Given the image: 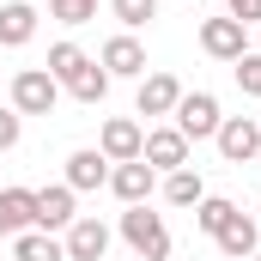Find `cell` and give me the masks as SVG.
Returning <instances> with one entry per match:
<instances>
[{"label": "cell", "mask_w": 261, "mask_h": 261, "mask_svg": "<svg viewBox=\"0 0 261 261\" xmlns=\"http://www.w3.org/2000/svg\"><path fill=\"white\" fill-rule=\"evenodd\" d=\"M225 122V110H219V97L213 91H182V103H176V134L195 146V140H213Z\"/></svg>", "instance_id": "3"}, {"label": "cell", "mask_w": 261, "mask_h": 261, "mask_svg": "<svg viewBox=\"0 0 261 261\" xmlns=\"http://www.w3.org/2000/svg\"><path fill=\"white\" fill-rule=\"evenodd\" d=\"M12 255L18 261H67V249H61L55 231H18L12 237Z\"/></svg>", "instance_id": "17"}, {"label": "cell", "mask_w": 261, "mask_h": 261, "mask_svg": "<svg viewBox=\"0 0 261 261\" xmlns=\"http://www.w3.org/2000/svg\"><path fill=\"white\" fill-rule=\"evenodd\" d=\"M67 91H73L79 103H103V97H110V73H103L97 61H85L73 79H67Z\"/></svg>", "instance_id": "19"}, {"label": "cell", "mask_w": 261, "mask_h": 261, "mask_svg": "<svg viewBox=\"0 0 261 261\" xmlns=\"http://www.w3.org/2000/svg\"><path fill=\"white\" fill-rule=\"evenodd\" d=\"M18 231H37V189H0V237L12 243Z\"/></svg>", "instance_id": "12"}, {"label": "cell", "mask_w": 261, "mask_h": 261, "mask_svg": "<svg viewBox=\"0 0 261 261\" xmlns=\"http://www.w3.org/2000/svg\"><path fill=\"white\" fill-rule=\"evenodd\" d=\"M79 213H73V189L67 182H49V189H37V231H67Z\"/></svg>", "instance_id": "14"}, {"label": "cell", "mask_w": 261, "mask_h": 261, "mask_svg": "<svg viewBox=\"0 0 261 261\" xmlns=\"http://www.w3.org/2000/svg\"><path fill=\"white\" fill-rule=\"evenodd\" d=\"M231 219H237V206H231V200H225V195H206V200H200V206H195V225H200V231H206V237H219V231H225Z\"/></svg>", "instance_id": "20"}, {"label": "cell", "mask_w": 261, "mask_h": 261, "mask_svg": "<svg viewBox=\"0 0 261 261\" xmlns=\"http://www.w3.org/2000/svg\"><path fill=\"white\" fill-rule=\"evenodd\" d=\"M18 134H24V116H18V110H0V152H12Z\"/></svg>", "instance_id": "25"}, {"label": "cell", "mask_w": 261, "mask_h": 261, "mask_svg": "<svg viewBox=\"0 0 261 261\" xmlns=\"http://www.w3.org/2000/svg\"><path fill=\"white\" fill-rule=\"evenodd\" d=\"M200 49L213 61H243L249 55V37H243L237 18H200Z\"/></svg>", "instance_id": "7"}, {"label": "cell", "mask_w": 261, "mask_h": 261, "mask_svg": "<svg viewBox=\"0 0 261 261\" xmlns=\"http://www.w3.org/2000/svg\"><path fill=\"white\" fill-rule=\"evenodd\" d=\"M225 18H237V24H261V0H225Z\"/></svg>", "instance_id": "26"}, {"label": "cell", "mask_w": 261, "mask_h": 261, "mask_svg": "<svg viewBox=\"0 0 261 261\" xmlns=\"http://www.w3.org/2000/svg\"><path fill=\"white\" fill-rule=\"evenodd\" d=\"M176 103H182V79L176 73H146L140 79V97H134L140 116H176Z\"/></svg>", "instance_id": "10"}, {"label": "cell", "mask_w": 261, "mask_h": 261, "mask_svg": "<svg viewBox=\"0 0 261 261\" xmlns=\"http://www.w3.org/2000/svg\"><path fill=\"white\" fill-rule=\"evenodd\" d=\"M97 67H103L110 79H146V43H140L134 31H122V37H110V43H103Z\"/></svg>", "instance_id": "6"}, {"label": "cell", "mask_w": 261, "mask_h": 261, "mask_svg": "<svg viewBox=\"0 0 261 261\" xmlns=\"http://www.w3.org/2000/svg\"><path fill=\"white\" fill-rule=\"evenodd\" d=\"M152 189H158V170H152L146 158H134V164H116V170H110V195L122 200V206H146Z\"/></svg>", "instance_id": "8"}, {"label": "cell", "mask_w": 261, "mask_h": 261, "mask_svg": "<svg viewBox=\"0 0 261 261\" xmlns=\"http://www.w3.org/2000/svg\"><path fill=\"white\" fill-rule=\"evenodd\" d=\"M97 152H103L110 164H134V158L146 152V128H140L134 116H110L103 134H97Z\"/></svg>", "instance_id": "5"}, {"label": "cell", "mask_w": 261, "mask_h": 261, "mask_svg": "<svg viewBox=\"0 0 261 261\" xmlns=\"http://www.w3.org/2000/svg\"><path fill=\"white\" fill-rule=\"evenodd\" d=\"M37 37V6L31 0H6L0 6V49H24Z\"/></svg>", "instance_id": "15"}, {"label": "cell", "mask_w": 261, "mask_h": 261, "mask_svg": "<svg viewBox=\"0 0 261 261\" xmlns=\"http://www.w3.org/2000/svg\"><path fill=\"white\" fill-rule=\"evenodd\" d=\"M49 12H55L61 24H91V18H97V0H49Z\"/></svg>", "instance_id": "23"}, {"label": "cell", "mask_w": 261, "mask_h": 261, "mask_svg": "<svg viewBox=\"0 0 261 261\" xmlns=\"http://www.w3.org/2000/svg\"><path fill=\"white\" fill-rule=\"evenodd\" d=\"M231 73H237V85H243L249 97H261V55H243V61H231Z\"/></svg>", "instance_id": "24"}, {"label": "cell", "mask_w": 261, "mask_h": 261, "mask_svg": "<svg viewBox=\"0 0 261 261\" xmlns=\"http://www.w3.org/2000/svg\"><path fill=\"white\" fill-rule=\"evenodd\" d=\"M61 103V79L49 73V67H24L18 79H12V110L18 116H49Z\"/></svg>", "instance_id": "2"}, {"label": "cell", "mask_w": 261, "mask_h": 261, "mask_svg": "<svg viewBox=\"0 0 261 261\" xmlns=\"http://www.w3.org/2000/svg\"><path fill=\"white\" fill-rule=\"evenodd\" d=\"M164 200H170V206H200V200H206L200 170H170V176H164Z\"/></svg>", "instance_id": "18"}, {"label": "cell", "mask_w": 261, "mask_h": 261, "mask_svg": "<svg viewBox=\"0 0 261 261\" xmlns=\"http://www.w3.org/2000/svg\"><path fill=\"white\" fill-rule=\"evenodd\" d=\"M140 158H146L152 170H164V176H170V170H189V140H182L176 128H152Z\"/></svg>", "instance_id": "11"}, {"label": "cell", "mask_w": 261, "mask_h": 261, "mask_svg": "<svg viewBox=\"0 0 261 261\" xmlns=\"http://www.w3.org/2000/svg\"><path fill=\"white\" fill-rule=\"evenodd\" d=\"M122 243H128L140 261H170V225H164V213L128 206V213H122Z\"/></svg>", "instance_id": "1"}, {"label": "cell", "mask_w": 261, "mask_h": 261, "mask_svg": "<svg viewBox=\"0 0 261 261\" xmlns=\"http://www.w3.org/2000/svg\"><path fill=\"white\" fill-rule=\"evenodd\" d=\"M213 243H219V255H231V261H249V255H255V243H261V225L237 213V219H231V225H225V231H219Z\"/></svg>", "instance_id": "16"}, {"label": "cell", "mask_w": 261, "mask_h": 261, "mask_svg": "<svg viewBox=\"0 0 261 261\" xmlns=\"http://www.w3.org/2000/svg\"><path fill=\"white\" fill-rule=\"evenodd\" d=\"M110 12H116L128 31H140V24H152V18H158V0H110Z\"/></svg>", "instance_id": "22"}, {"label": "cell", "mask_w": 261, "mask_h": 261, "mask_svg": "<svg viewBox=\"0 0 261 261\" xmlns=\"http://www.w3.org/2000/svg\"><path fill=\"white\" fill-rule=\"evenodd\" d=\"M213 146H219L225 164H249V158L261 152V122H249V116H225L219 134H213Z\"/></svg>", "instance_id": "4"}, {"label": "cell", "mask_w": 261, "mask_h": 261, "mask_svg": "<svg viewBox=\"0 0 261 261\" xmlns=\"http://www.w3.org/2000/svg\"><path fill=\"white\" fill-rule=\"evenodd\" d=\"M61 249H67V261H103L110 255V225L103 219H73Z\"/></svg>", "instance_id": "9"}, {"label": "cell", "mask_w": 261, "mask_h": 261, "mask_svg": "<svg viewBox=\"0 0 261 261\" xmlns=\"http://www.w3.org/2000/svg\"><path fill=\"white\" fill-rule=\"evenodd\" d=\"M110 182V158L97 152V146H79V152H67V189L73 195H85V189H103Z\"/></svg>", "instance_id": "13"}, {"label": "cell", "mask_w": 261, "mask_h": 261, "mask_svg": "<svg viewBox=\"0 0 261 261\" xmlns=\"http://www.w3.org/2000/svg\"><path fill=\"white\" fill-rule=\"evenodd\" d=\"M249 261H261V255H249Z\"/></svg>", "instance_id": "27"}, {"label": "cell", "mask_w": 261, "mask_h": 261, "mask_svg": "<svg viewBox=\"0 0 261 261\" xmlns=\"http://www.w3.org/2000/svg\"><path fill=\"white\" fill-rule=\"evenodd\" d=\"M91 61V55H85V49H79V43H55V49H49V73H55V79H61V91H67V79H73V73H79V67Z\"/></svg>", "instance_id": "21"}]
</instances>
